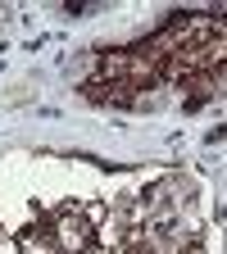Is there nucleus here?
Segmentation results:
<instances>
[{"label": "nucleus", "mask_w": 227, "mask_h": 254, "mask_svg": "<svg viewBox=\"0 0 227 254\" xmlns=\"http://www.w3.org/2000/svg\"><path fill=\"white\" fill-rule=\"evenodd\" d=\"M86 222L77 218V213H59V222H55V241H59V250H69V254H82L86 250Z\"/></svg>", "instance_id": "f257e3e1"}]
</instances>
